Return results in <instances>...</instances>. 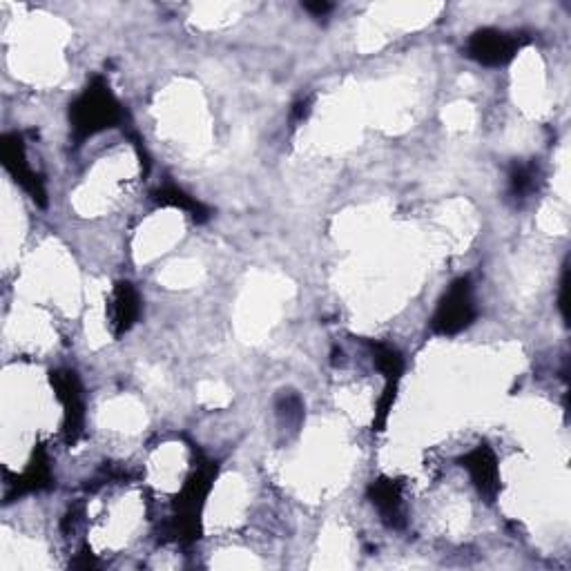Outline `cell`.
Returning a JSON list of instances; mask_svg holds the SVG:
<instances>
[{"instance_id": "cell-5", "label": "cell", "mask_w": 571, "mask_h": 571, "mask_svg": "<svg viewBox=\"0 0 571 571\" xmlns=\"http://www.w3.org/2000/svg\"><path fill=\"white\" fill-rule=\"evenodd\" d=\"M52 386L58 395V400L63 402L67 438L76 440L83 431V418H85L79 377H76L72 371H56L52 373Z\"/></svg>"}, {"instance_id": "cell-6", "label": "cell", "mask_w": 571, "mask_h": 571, "mask_svg": "<svg viewBox=\"0 0 571 571\" xmlns=\"http://www.w3.org/2000/svg\"><path fill=\"white\" fill-rule=\"evenodd\" d=\"M462 467L469 471L473 485L478 487L482 496H487L489 500L496 498V493L500 489L498 462L489 447H478L467 453V456L462 458Z\"/></svg>"}, {"instance_id": "cell-3", "label": "cell", "mask_w": 571, "mask_h": 571, "mask_svg": "<svg viewBox=\"0 0 571 571\" xmlns=\"http://www.w3.org/2000/svg\"><path fill=\"white\" fill-rule=\"evenodd\" d=\"M522 38L518 34H507L500 29H480L469 38V56L482 65L498 67L509 63L520 50Z\"/></svg>"}, {"instance_id": "cell-1", "label": "cell", "mask_w": 571, "mask_h": 571, "mask_svg": "<svg viewBox=\"0 0 571 571\" xmlns=\"http://www.w3.org/2000/svg\"><path fill=\"white\" fill-rule=\"evenodd\" d=\"M121 116V105L112 96L110 87L101 79H96L79 99H76L70 110L76 141H83L112 128V125L121 121Z\"/></svg>"}, {"instance_id": "cell-2", "label": "cell", "mask_w": 571, "mask_h": 571, "mask_svg": "<svg viewBox=\"0 0 571 571\" xmlns=\"http://www.w3.org/2000/svg\"><path fill=\"white\" fill-rule=\"evenodd\" d=\"M476 317V304H473V288L469 279H458L442 297L438 311L433 315V331L438 335H456L464 331Z\"/></svg>"}, {"instance_id": "cell-7", "label": "cell", "mask_w": 571, "mask_h": 571, "mask_svg": "<svg viewBox=\"0 0 571 571\" xmlns=\"http://www.w3.org/2000/svg\"><path fill=\"white\" fill-rule=\"evenodd\" d=\"M141 311V299L137 295V290L132 288V284H119L114 288L112 304H110V315H112V331L116 337H121L123 333H128L132 324L137 322Z\"/></svg>"}, {"instance_id": "cell-9", "label": "cell", "mask_w": 571, "mask_h": 571, "mask_svg": "<svg viewBox=\"0 0 571 571\" xmlns=\"http://www.w3.org/2000/svg\"><path fill=\"white\" fill-rule=\"evenodd\" d=\"M154 201L159 203V206H166V208H179L183 212H188V215L195 219V221H206L208 215V208L199 203L195 197H188L186 192L179 190V188H161L154 192Z\"/></svg>"}, {"instance_id": "cell-10", "label": "cell", "mask_w": 571, "mask_h": 571, "mask_svg": "<svg viewBox=\"0 0 571 571\" xmlns=\"http://www.w3.org/2000/svg\"><path fill=\"white\" fill-rule=\"evenodd\" d=\"M47 485H50V462H47L43 451H38L36 460L29 464V469L23 473L21 478H18L16 493L38 491Z\"/></svg>"}, {"instance_id": "cell-12", "label": "cell", "mask_w": 571, "mask_h": 571, "mask_svg": "<svg viewBox=\"0 0 571 571\" xmlns=\"http://www.w3.org/2000/svg\"><path fill=\"white\" fill-rule=\"evenodd\" d=\"M304 9H308V12L315 14V16H324V14L331 12L333 5L331 3H306Z\"/></svg>"}, {"instance_id": "cell-4", "label": "cell", "mask_w": 571, "mask_h": 571, "mask_svg": "<svg viewBox=\"0 0 571 571\" xmlns=\"http://www.w3.org/2000/svg\"><path fill=\"white\" fill-rule=\"evenodd\" d=\"M0 157H3L5 168L12 172V177L21 183L23 190L29 192L36 203L45 206V188L43 181L38 179V174L29 168L27 157H25V143L21 134H7L3 137V143H0Z\"/></svg>"}, {"instance_id": "cell-11", "label": "cell", "mask_w": 571, "mask_h": 571, "mask_svg": "<svg viewBox=\"0 0 571 571\" xmlns=\"http://www.w3.org/2000/svg\"><path fill=\"white\" fill-rule=\"evenodd\" d=\"M538 181H540V172L534 163H520V166L511 170L509 177L511 195L516 199H527L538 190Z\"/></svg>"}, {"instance_id": "cell-8", "label": "cell", "mask_w": 571, "mask_h": 571, "mask_svg": "<svg viewBox=\"0 0 571 571\" xmlns=\"http://www.w3.org/2000/svg\"><path fill=\"white\" fill-rule=\"evenodd\" d=\"M371 500L373 505L380 511L384 522H389L391 527L404 525V509H402V491L400 485L393 480H377L371 487Z\"/></svg>"}]
</instances>
